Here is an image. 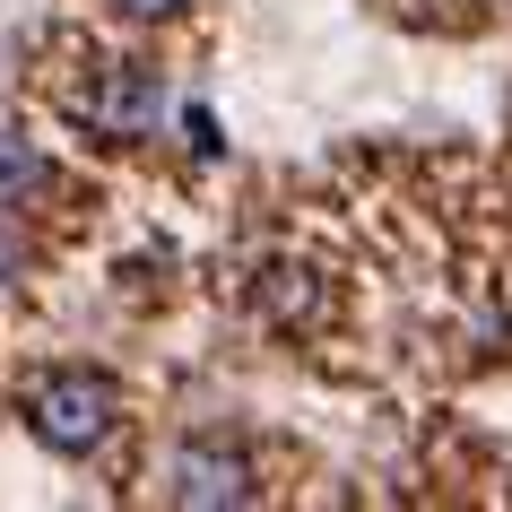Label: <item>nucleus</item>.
Returning a JSON list of instances; mask_svg holds the SVG:
<instances>
[{"mask_svg":"<svg viewBox=\"0 0 512 512\" xmlns=\"http://www.w3.org/2000/svg\"><path fill=\"white\" fill-rule=\"evenodd\" d=\"M165 70H148V61H113V70H96V87L79 96V122L96 139H157V122H165Z\"/></svg>","mask_w":512,"mask_h":512,"instance_id":"obj_2","label":"nucleus"},{"mask_svg":"<svg viewBox=\"0 0 512 512\" xmlns=\"http://www.w3.org/2000/svg\"><path fill=\"white\" fill-rule=\"evenodd\" d=\"M183 131H191V148H200V157H217V122H209V113H183Z\"/></svg>","mask_w":512,"mask_h":512,"instance_id":"obj_7","label":"nucleus"},{"mask_svg":"<svg viewBox=\"0 0 512 512\" xmlns=\"http://www.w3.org/2000/svg\"><path fill=\"white\" fill-rule=\"evenodd\" d=\"M165 495H174V504H252L261 478H252V452H243V443L191 434L183 452H174V469H165Z\"/></svg>","mask_w":512,"mask_h":512,"instance_id":"obj_3","label":"nucleus"},{"mask_svg":"<svg viewBox=\"0 0 512 512\" xmlns=\"http://www.w3.org/2000/svg\"><path fill=\"white\" fill-rule=\"evenodd\" d=\"M18 417H27V434L44 452L87 460L113 434V417H122V391H113L105 374H87V365H53V374H35L27 391H18Z\"/></svg>","mask_w":512,"mask_h":512,"instance_id":"obj_1","label":"nucleus"},{"mask_svg":"<svg viewBox=\"0 0 512 512\" xmlns=\"http://www.w3.org/2000/svg\"><path fill=\"white\" fill-rule=\"evenodd\" d=\"M122 18H183V0H113Z\"/></svg>","mask_w":512,"mask_h":512,"instance_id":"obj_6","label":"nucleus"},{"mask_svg":"<svg viewBox=\"0 0 512 512\" xmlns=\"http://www.w3.org/2000/svg\"><path fill=\"white\" fill-rule=\"evenodd\" d=\"M44 183H53V157H44L35 139L0 131V209H18V200H35Z\"/></svg>","mask_w":512,"mask_h":512,"instance_id":"obj_4","label":"nucleus"},{"mask_svg":"<svg viewBox=\"0 0 512 512\" xmlns=\"http://www.w3.org/2000/svg\"><path fill=\"white\" fill-rule=\"evenodd\" d=\"M27 235H18V226H9V217H0V296H9V287H18V278H27Z\"/></svg>","mask_w":512,"mask_h":512,"instance_id":"obj_5","label":"nucleus"}]
</instances>
